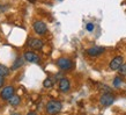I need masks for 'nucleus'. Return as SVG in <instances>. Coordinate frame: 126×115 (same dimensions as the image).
Listing matches in <instances>:
<instances>
[{
	"instance_id": "nucleus-19",
	"label": "nucleus",
	"mask_w": 126,
	"mask_h": 115,
	"mask_svg": "<svg viewBox=\"0 0 126 115\" xmlns=\"http://www.w3.org/2000/svg\"><path fill=\"white\" fill-rule=\"evenodd\" d=\"M7 9V6H0V12H4Z\"/></svg>"
},
{
	"instance_id": "nucleus-8",
	"label": "nucleus",
	"mask_w": 126,
	"mask_h": 115,
	"mask_svg": "<svg viewBox=\"0 0 126 115\" xmlns=\"http://www.w3.org/2000/svg\"><path fill=\"white\" fill-rule=\"evenodd\" d=\"M23 58H24L27 62H29V63H38L39 62V57L35 54V52H32V51H27V52H24Z\"/></svg>"
},
{
	"instance_id": "nucleus-7",
	"label": "nucleus",
	"mask_w": 126,
	"mask_h": 115,
	"mask_svg": "<svg viewBox=\"0 0 126 115\" xmlns=\"http://www.w3.org/2000/svg\"><path fill=\"white\" fill-rule=\"evenodd\" d=\"M123 62H124V59H123L122 56H117V57H115L112 61L110 62V69L111 70H119V68L123 65Z\"/></svg>"
},
{
	"instance_id": "nucleus-21",
	"label": "nucleus",
	"mask_w": 126,
	"mask_h": 115,
	"mask_svg": "<svg viewBox=\"0 0 126 115\" xmlns=\"http://www.w3.org/2000/svg\"><path fill=\"white\" fill-rule=\"evenodd\" d=\"M27 115H37V114H36V113H32V112H30V113H28Z\"/></svg>"
},
{
	"instance_id": "nucleus-9",
	"label": "nucleus",
	"mask_w": 126,
	"mask_h": 115,
	"mask_svg": "<svg viewBox=\"0 0 126 115\" xmlns=\"http://www.w3.org/2000/svg\"><path fill=\"white\" fill-rule=\"evenodd\" d=\"M28 46L32 48V49H42L43 48V41L39 38H34L31 37L28 41Z\"/></svg>"
},
{
	"instance_id": "nucleus-5",
	"label": "nucleus",
	"mask_w": 126,
	"mask_h": 115,
	"mask_svg": "<svg viewBox=\"0 0 126 115\" xmlns=\"http://www.w3.org/2000/svg\"><path fill=\"white\" fill-rule=\"evenodd\" d=\"M34 30L36 34L38 35H44L47 31V27L43 21H36L34 23Z\"/></svg>"
},
{
	"instance_id": "nucleus-18",
	"label": "nucleus",
	"mask_w": 126,
	"mask_h": 115,
	"mask_svg": "<svg viewBox=\"0 0 126 115\" xmlns=\"http://www.w3.org/2000/svg\"><path fill=\"white\" fill-rule=\"evenodd\" d=\"M101 90H102V91H103V93H108V92H111V90L109 87H108L107 85H101Z\"/></svg>"
},
{
	"instance_id": "nucleus-23",
	"label": "nucleus",
	"mask_w": 126,
	"mask_h": 115,
	"mask_svg": "<svg viewBox=\"0 0 126 115\" xmlns=\"http://www.w3.org/2000/svg\"><path fill=\"white\" fill-rule=\"evenodd\" d=\"M58 1H63V0H58Z\"/></svg>"
},
{
	"instance_id": "nucleus-6",
	"label": "nucleus",
	"mask_w": 126,
	"mask_h": 115,
	"mask_svg": "<svg viewBox=\"0 0 126 115\" xmlns=\"http://www.w3.org/2000/svg\"><path fill=\"white\" fill-rule=\"evenodd\" d=\"M104 51H105V48H103V46H92L87 50V54L92 57H96V56L102 55Z\"/></svg>"
},
{
	"instance_id": "nucleus-13",
	"label": "nucleus",
	"mask_w": 126,
	"mask_h": 115,
	"mask_svg": "<svg viewBox=\"0 0 126 115\" xmlns=\"http://www.w3.org/2000/svg\"><path fill=\"white\" fill-rule=\"evenodd\" d=\"M9 73V70H8V68H6L5 65H1L0 64V77H6Z\"/></svg>"
},
{
	"instance_id": "nucleus-10",
	"label": "nucleus",
	"mask_w": 126,
	"mask_h": 115,
	"mask_svg": "<svg viewBox=\"0 0 126 115\" xmlns=\"http://www.w3.org/2000/svg\"><path fill=\"white\" fill-rule=\"evenodd\" d=\"M69 88H71V83L67 78H61L60 81H59V90H60L61 92H68Z\"/></svg>"
},
{
	"instance_id": "nucleus-22",
	"label": "nucleus",
	"mask_w": 126,
	"mask_h": 115,
	"mask_svg": "<svg viewBox=\"0 0 126 115\" xmlns=\"http://www.w3.org/2000/svg\"><path fill=\"white\" fill-rule=\"evenodd\" d=\"M28 1H29V2H32V4H34V2L36 1V0H28Z\"/></svg>"
},
{
	"instance_id": "nucleus-12",
	"label": "nucleus",
	"mask_w": 126,
	"mask_h": 115,
	"mask_svg": "<svg viewBox=\"0 0 126 115\" xmlns=\"http://www.w3.org/2000/svg\"><path fill=\"white\" fill-rule=\"evenodd\" d=\"M22 64H23V58L22 57H17V58H16V61L14 62L13 66H12V69H13V70L19 69L20 66H22Z\"/></svg>"
},
{
	"instance_id": "nucleus-4",
	"label": "nucleus",
	"mask_w": 126,
	"mask_h": 115,
	"mask_svg": "<svg viewBox=\"0 0 126 115\" xmlns=\"http://www.w3.org/2000/svg\"><path fill=\"white\" fill-rule=\"evenodd\" d=\"M14 92H15L14 87L9 85V86H6V87L2 88L0 96H1V99H4V100H9L12 96L14 95Z\"/></svg>"
},
{
	"instance_id": "nucleus-20",
	"label": "nucleus",
	"mask_w": 126,
	"mask_h": 115,
	"mask_svg": "<svg viewBox=\"0 0 126 115\" xmlns=\"http://www.w3.org/2000/svg\"><path fill=\"white\" fill-rule=\"evenodd\" d=\"M2 85H4V78H2V77H0V87H1Z\"/></svg>"
},
{
	"instance_id": "nucleus-3",
	"label": "nucleus",
	"mask_w": 126,
	"mask_h": 115,
	"mask_svg": "<svg viewBox=\"0 0 126 115\" xmlns=\"http://www.w3.org/2000/svg\"><path fill=\"white\" fill-rule=\"evenodd\" d=\"M57 65L58 68L63 71H68L73 68V62L69 59V58H66V57H61L59 58L57 61Z\"/></svg>"
},
{
	"instance_id": "nucleus-17",
	"label": "nucleus",
	"mask_w": 126,
	"mask_h": 115,
	"mask_svg": "<svg viewBox=\"0 0 126 115\" xmlns=\"http://www.w3.org/2000/svg\"><path fill=\"white\" fill-rule=\"evenodd\" d=\"M94 28H95V26H94V23H87V24H86V29H87L88 31H93L94 30Z\"/></svg>"
},
{
	"instance_id": "nucleus-11",
	"label": "nucleus",
	"mask_w": 126,
	"mask_h": 115,
	"mask_svg": "<svg viewBox=\"0 0 126 115\" xmlns=\"http://www.w3.org/2000/svg\"><path fill=\"white\" fill-rule=\"evenodd\" d=\"M8 102H9V105L11 106H14V107H16V106H19L20 102H21V99H20V96L19 95H14L12 96L11 99L8 100Z\"/></svg>"
},
{
	"instance_id": "nucleus-16",
	"label": "nucleus",
	"mask_w": 126,
	"mask_h": 115,
	"mask_svg": "<svg viewBox=\"0 0 126 115\" xmlns=\"http://www.w3.org/2000/svg\"><path fill=\"white\" fill-rule=\"evenodd\" d=\"M119 74H122V76H126V64H123L120 68H119Z\"/></svg>"
},
{
	"instance_id": "nucleus-1",
	"label": "nucleus",
	"mask_w": 126,
	"mask_h": 115,
	"mask_svg": "<svg viewBox=\"0 0 126 115\" xmlns=\"http://www.w3.org/2000/svg\"><path fill=\"white\" fill-rule=\"evenodd\" d=\"M61 108H63V105H61L60 101L50 100L49 102L46 104V113L50 115H57L61 111Z\"/></svg>"
},
{
	"instance_id": "nucleus-15",
	"label": "nucleus",
	"mask_w": 126,
	"mask_h": 115,
	"mask_svg": "<svg viewBox=\"0 0 126 115\" xmlns=\"http://www.w3.org/2000/svg\"><path fill=\"white\" fill-rule=\"evenodd\" d=\"M43 86L45 88H50L53 86V80L51 79V78H46L45 80H44V83H43Z\"/></svg>"
},
{
	"instance_id": "nucleus-2",
	"label": "nucleus",
	"mask_w": 126,
	"mask_h": 115,
	"mask_svg": "<svg viewBox=\"0 0 126 115\" xmlns=\"http://www.w3.org/2000/svg\"><path fill=\"white\" fill-rule=\"evenodd\" d=\"M115 101V96L111 92H108V93H103L101 98H99V104L102 105L103 107H109L111 105L113 104Z\"/></svg>"
},
{
	"instance_id": "nucleus-14",
	"label": "nucleus",
	"mask_w": 126,
	"mask_h": 115,
	"mask_svg": "<svg viewBox=\"0 0 126 115\" xmlns=\"http://www.w3.org/2000/svg\"><path fill=\"white\" fill-rule=\"evenodd\" d=\"M123 85V79L120 78V77H115V79H113V86L117 88L122 87Z\"/></svg>"
}]
</instances>
